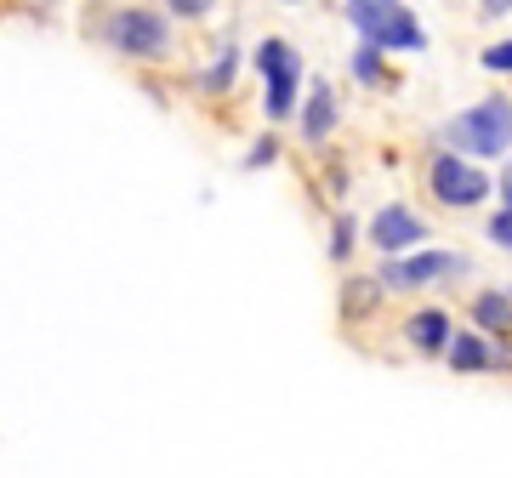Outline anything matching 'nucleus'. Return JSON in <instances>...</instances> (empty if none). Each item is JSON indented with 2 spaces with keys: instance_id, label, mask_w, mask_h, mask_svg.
Masks as SVG:
<instances>
[{
  "instance_id": "1",
  "label": "nucleus",
  "mask_w": 512,
  "mask_h": 478,
  "mask_svg": "<svg viewBox=\"0 0 512 478\" xmlns=\"http://www.w3.org/2000/svg\"><path fill=\"white\" fill-rule=\"evenodd\" d=\"M444 137L461 148V154H473V160H495V154H507L512 148V103L507 97H484L478 109L456 114Z\"/></svg>"
},
{
  "instance_id": "2",
  "label": "nucleus",
  "mask_w": 512,
  "mask_h": 478,
  "mask_svg": "<svg viewBox=\"0 0 512 478\" xmlns=\"http://www.w3.org/2000/svg\"><path fill=\"white\" fill-rule=\"evenodd\" d=\"M348 18H353V29H359L370 46H382V52H427V29L404 12L399 0H382V6H348Z\"/></svg>"
},
{
  "instance_id": "3",
  "label": "nucleus",
  "mask_w": 512,
  "mask_h": 478,
  "mask_svg": "<svg viewBox=\"0 0 512 478\" xmlns=\"http://www.w3.org/2000/svg\"><path fill=\"white\" fill-rule=\"evenodd\" d=\"M256 69H262V80H268L262 114H268V120H291L296 114V86H302V57H296L285 40H262V46H256Z\"/></svg>"
},
{
  "instance_id": "4",
  "label": "nucleus",
  "mask_w": 512,
  "mask_h": 478,
  "mask_svg": "<svg viewBox=\"0 0 512 478\" xmlns=\"http://www.w3.org/2000/svg\"><path fill=\"white\" fill-rule=\"evenodd\" d=\"M467 262L450 257V251H433V245H416V251H399V257L382 262V285L387 291H427L433 279L461 274Z\"/></svg>"
},
{
  "instance_id": "5",
  "label": "nucleus",
  "mask_w": 512,
  "mask_h": 478,
  "mask_svg": "<svg viewBox=\"0 0 512 478\" xmlns=\"http://www.w3.org/2000/svg\"><path fill=\"white\" fill-rule=\"evenodd\" d=\"M427 183H433V200L450 205V211H467V205L490 200V177H484L478 166H467V160H461V148H456V154H433Z\"/></svg>"
},
{
  "instance_id": "6",
  "label": "nucleus",
  "mask_w": 512,
  "mask_h": 478,
  "mask_svg": "<svg viewBox=\"0 0 512 478\" xmlns=\"http://www.w3.org/2000/svg\"><path fill=\"white\" fill-rule=\"evenodd\" d=\"M109 46L126 57H160L171 46V29H165V18H154L143 6H126V12L109 18Z\"/></svg>"
},
{
  "instance_id": "7",
  "label": "nucleus",
  "mask_w": 512,
  "mask_h": 478,
  "mask_svg": "<svg viewBox=\"0 0 512 478\" xmlns=\"http://www.w3.org/2000/svg\"><path fill=\"white\" fill-rule=\"evenodd\" d=\"M370 245H376L382 257L416 251V245H427V222H421L410 205H382V211L370 217Z\"/></svg>"
},
{
  "instance_id": "8",
  "label": "nucleus",
  "mask_w": 512,
  "mask_h": 478,
  "mask_svg": "<svg viewBox=\"0 0 512 478\" xmlns=\"http://www.w3.org/2000/svg\"><path fill=\"white\" fill-rule=\"evenodd\" d=\"M330 126H336V92H330V80H313L308 103H302V137L308 143H325Z\"/></svg>"
},
{
  "instance_id": "9",
  "label": "nucleus",
  "mask_w": 512,
  "mask_h": 478,
  "mask_svg": "<svg viewBox=\"0 0 512 478\" xmlns=\"http://www.w3.org/2000/svg\"><path fill=\"white\" fill-rule=\"evenodd\" d=\"M404 336H410V348H416V353H444L456 331H450V319H444L439 308H421L416 319L404 325Z\"/></svg>"
},
{
  "instance_id": "10",
  "label": "nucleus",
  "mask_w": 512,
  "mask_h": 478,
  "mask_svg": "<svg viewBox=\"0 0 512 478\" xmlns=\"http://www.w3.org/2000/svg\"><path fill=\"white\" fill-rule=\"evenodd\" d=\"M473 319H478V331H484V336H512V296L484 291L473 302Z\"/></svg>"
},
{
  "instance_id": "11",
  "label": "nucleus",
  "mask_w": 512,
  "mask_h": 478,
  "mask_svg": "<svg viewBox=\"0 0 512 478\" xmlns=\"http://www.w3.org/2000/svg\"><path fill=\"white\" fill-rule=\"evenodd\" d=\"M444 359H450V370H461V376H467V370H484L495 359L490 353V342H484V336H450V348H444Z\"/></svg>"
},
{
  "instance_id": "12",
  "label": "nucleus",
  "mask_w": 512,
  "mask_h": 478,
  "mask_svg": "<svg viewBox=\"0 0 512 478\" xmlns=\"http://www.w3.org/2000/svg\"><path fill=\"white\" fill-rule=\"evenodd\" d=\"M353 80H365V86H376V80H382V46H359V52H353Z\"/></svg>"
},
{
  "instance_id": "13",
  "label": "nucleus",
  "mask_w": 512,
  "mask_h": 478,
  "mask_svg": "<svg viewBox=\"0 0 512 478\" xmlns=\"http://www.w3.org/2000/svg\"><path fill=\"white\" fill-rule=\"evenodd\" d=\"M234 63H239V52H234V46H222V52H217V69L205 74V86H211V92H222V86L234 80Z\"/></svg>"
},
{
  "instance_id": "14",
  "label": "nucleus",
  "mask_w": 512,
  "mask_h": 478,
  "mask_svg": "<svg viewBox=\"0 0 512 478\" xmlns=\"http://www.w3.org/2000/svg\"><path fill=\"white\" fill-rule=\"evenodd\" d=\"M484 234H490V245H501V251H512V205H501V211H495Z\"/></svg>"
},
{
  "instance_id": "15",
  "label": "nucleus",
  "mask_w": 512,
  "mask_h": 478,
  "mask_svg": "<svg viewBox=\"0 0 512 478\" xmlns=\"http://www.w3.org/2000/svg\"><path fill=\"white\" fill-rule=\"evenodd\" d=\"M484 69H490V74H512V40H495L490 52H484Z\"/></svg>"
},
{
  "instance_id": "16",
  "label": "nucleus",
  "mask_w": 512,
  "mask_h": 478,
  "mask_svg": "<svg viewBox=\"0 0 512 478\" xmlns=\"http://www.w3.org/2000/svg\"><path fill=\"white\" fill-rule=\"evenodd\" d=\"M348 251H353V222L342 217V222H336V234H330V257L342 262V257H348Z\"/></svg>"
},
{
  "instance_id": "17",
  "label": "nucleus",
  "mask_w": 512,
  "mask_h": 478,
  "mask_svg": "<svg viewBox=\"0 0 512 478\" xmlns=\"http://www.w3.org/2000/svg\"><path fill=\"white\" fill-rule=\"evenodd\" d=\"M171 6V18H205L211 12V0H165Z\"/></svg>"
},
{
  "instance_id": "18",
  "label": "nucleus",
  "mask_w": 512,
  "mask_h": 478,
  "mask_svg": "<svg viewBox=\"0 0 512 478\" xmlns=\"http://www.w3.org/2000/svg\"><path fill=\"white\" fill-rule=\"evenodd\" d=\"M478 18H484V23H501V18H512V0H478Z\"/></svg>"
},
{
  "instance_id": "19",
  "label": "nucleus",
  "mask_w": 512,
  "mask_h": 478,
  "mask_svg": "<svg viewBox=\"0 0 512 478\" xmlns=\"http://www.w3.org/2000/svg\"><path fill=\"white\" fill-rule=\"evenodd\" d=\"M501 194H507V205H512V171H507V183H501Z\"/></svg>"
},
{
  "instance_id": "20",
  "label": "nucleus",
  "mask_w": 512,
  "mask_h": 478,
  "mask_svg": "<svg viewBox=\"0 0 512 478\" xmlns=\"http://www.w3.org/2000/svg\"><path fill=\"white\" fill-rule=\"evenodd\" d=\"M348 6H382V0H348Z\"/></svg>"
}]
</instances>
